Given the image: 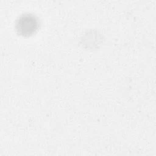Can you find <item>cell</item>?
<instances>
[{
  "mask_svg": "<svg viewBox=\"0 0 156 156\" xmlns=\"http://www.w3.org/2000/svg\"><path fill=\"white\" fill-rule=\"evenodd\" d=\"M37 25V21L34 16L27 15L18 20L17 29L23 35H29L36 30Z\"/></svg>",
  "mask_w": 156,
  "mask_h": 156,
  "instance_id": "1",
  "label": "cell"
}]
</instances>
